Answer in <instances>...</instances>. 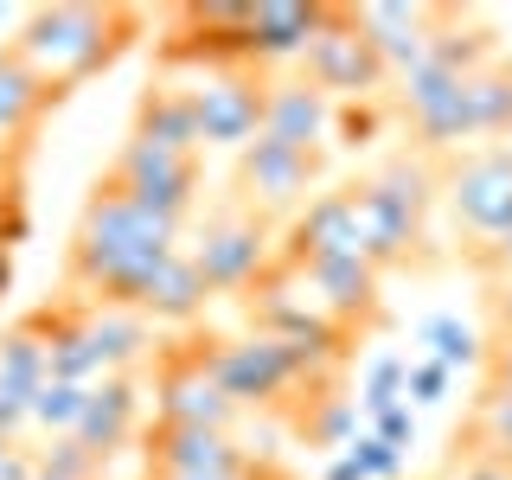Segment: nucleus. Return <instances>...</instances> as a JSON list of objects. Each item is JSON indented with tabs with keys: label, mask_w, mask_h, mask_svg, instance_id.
Here are the masks:
<instances>
[{
	"label": "nucleus",
	"mask_w": 512,
	"mask_h": 480,
	"mask_svg": "<svg viewBox=\"0 0 512 480\" xmlns=\"http://www.w3.org/2000/svg\"><path fill=\"white\" fill-rule=\"evenodd\" d=\"M167 256H180V224L141 212L116 186H96L71 231V288L103 308H135V295Z\"/></svg>",
	"instance_id": "nucleus-1"
},
{
	"label": "nucleus",
	"mask_w": 512,
	"mask_h": 480,
	"mask_svg": "<svg viewBox=\"0 0 512 480\" xmlns=\"http://www.w3.org/2000/svg\"><path fill=\"white\" fill-rule=\"evenodd\" d=\"M135 13L128 7H84V0H64V7H32L20 32H13V58L26 64L52 96L77 90L84 77H96L103 64L122 58V45L135 39Z\"/></svg>",
	"instance_id": "nucleus-2"
},
{
	"label": "nucleus",
	"mask_w": 512,
	"mask_h": 480,
	"mask_svg": "<svg viewBox=\"0 0 512 480\" xmlns=\"http://www.w3.org/2000/svg\"><path fill=\"white\" fill-rule=\"evenodd\" d=\"M429 199H436V173L429 160H384L365 186H352V212H359V250L372 269H391L423 244V218Z\"/></svg>",
	"instance_id": "nucleus-3"
},
{
	"label": "nucleus",
	"mask_w": 512,
	"mask_h": 480,
	"mask_svg": "<svg viewBox=\"0 0 512 480\" xmlns=\"http://www.w3.org/2000/svg\"><path fill=\"white\" fill-rule=\"evenodd\" d=\"M180 90L192 103V122H199V148H237L244 154L263 135V77L250 64H205Z\"/></svg>",
	"instance_id": "nucleus-4"
},
{
	"label": "nucleus",
	"mask_w": 512,
	"mask_h": 480,
	"mask_svg": "<svg viewBox=\"0 0 512 480\" xmlns=\"http://www.w3.org/2000/svg\"><path fill=\"white\" fill-rule=\"evenodd\" d=\"M448 212L474 237V250H493L512 237V148H474L442 173Z\"/></svg>",
	"instance_id": "nucleus-5"
},
{
	"label": "nucleus",
	"mask_w": 512,
	"mask_h": 480,
	"mask_svg": "<svg viewBox=\"0 0 512 480\" xmlns=\"http://www.w3.org/2000/svg\"><path fill=\"white\" fill-rule=\"evenodd\" d=\"M205 359H212V378L224 384V397H231L237 410H269V404H282L288 391L314 384L295 352L282 340H269V333H256V327L244 340H218Z\"/></svg>",
	"instance_id": "nucleus-6"
},
{
	"label": "nucleus",
	"mask_w": 512,
	"mask_h": 480,
	"mask_svg": "<svg viewBox=\"0 0 512 480\" xmlns=\"http://www.w3.org/2000/svg\"><path fill=\"white\" fill-rule=\"evenodd\" d=\"M103 186H116L122 199H135L141 212H154L167 224H186L192 205H199V154H167V148H148V141H122Z\"/></svg>",
	"instance_id": "nucleus-7"
},
{
	"label": "nucleus",
	"mask_w": 512,
	"mask_h": 480,
	"mask_svg": "<svg viewBox=\"0 0 512 480\" xmlns=\"http://www.w3.org/2000/svg\"><path fill=\"white\" fill-rule=\"evenodd\" d=\"M192 269L205 276L212 295H237V288H256L276 269V256H269V224L250 212V205H231V212L205 218L199 244L186 250Z\"/></svg>",
	"instance_id": "nucleus-8"
},
{
	"label": "nucleus",
	"mask_w": 512,
	"mask_h": 480,
	"mask_svg": "<svg viewBox=\"0 0 512 480\" xmlns=\"http://www.w3.org/2000/svg\"><path fill=\"white\" fill-rule=\"evenodd\" d=\"M301 64H308V84L320 96H346V103L378 96V84L391 77L384 58L372 52V39H365L359 20H352V7H327V20H320L314 45L301 52Z\"/></svg>",
	"instance_id": "nucleus-9"
},
{
	"label": "nucleus",
	"mask_w": 512,
	"mask_h": 480,
	"mask_svg": "<svg viewBox=\"0 0 512 480\" xmlns=\"http://www.w3.org/2000/svg\"><path fill=\"white\" fill-rule=\"evenodd\" d=\"M314 160L320 154H301V148H282V141L256 135L244 154H237V192L256 218L263 212H295L314 186Z\"/></svg>",
	"instance_id": "nucleus-10"
},
{
	"label": "nucleus",
	"mask_w": 512,
	"mask_h": 480,
	"mask_svg": "<svg viewBox=\"0 0 512 480\" xmlns=\"http://www.w3.org/2000/svg\"><path fill=\"white\" fill-rule=\"evenodd\" d=\"M205 352L167 359V372H160V423H173V429H224V436H231V423L244 410L224 397V384L212 378V359H205Z\"/></svg>",
	"instance_id": "nucleus-11"
},
{
	"label": "nucleus",
	"mask_w": 512,
	"mask_h": 480,
	"mask_svg": "<svg viewBox=\"0 0 512 480\" xmlns=\"http://www.w3.org/2000/svg\"><path fill=\"white\" fill-rule=\"evenodd\" d=\"M180 39L167 45L173 64H250V7L244 0H212V7H180Z\"/></svg>",
	"instance_id": "nucleus-12"
},
{
	"label": "nucleus",
	"mask_w": 512,
	"mask_h": 480,
	"mask_svg": "<svg viewBox=\"0 0 512 480\" xmlns=\"http://www.w3.org/2000/svg\"><path fill=\"white\" fill-rule=\"evenodd\" d=\"M359 32L372 39V52L384 58V71L410 77L416 64H429V45H436L442 7H404V0H372V7H352Z\"/></svg>",
	"instance_id": "nucleus-13"
},
{
	"label": "nucleus",
	"mask_w": 512,
	"mask_h": 480,
	"mask_svg": "<svg viewBox=\"0 0 512 480\" xmlns=\"http://www.w3.org/2000/svg\"><path fill=\"white\" fill-rule=\"evenodd\" d=\"M263 461H250V448L224 429H148V474H250Z\"/></svg>",
	"instance_id": "nucleus-14"
},
{
	"label": "nucleus",
	"mask_w": 512,
	"mask_h": 480,
	"mask_svg": "<svg viewBox=\"0 0 512 480\" xmlns=\"http://www.w3.org/2000/svg\"><path fill=\"white\" fill-rule=\"evenodd\" d=\"M410 128L423 135V148H455V141H474L468 128V103H461V77L442 71V64H416L397 90Z\"/></svg>",
	"instance_id": "nucleus-15"
},
{
	"label": "nucleus",
	"mask_w": 512,
	"mask_h": 480,
	"mask_svg": "<svg viewBox=\"0 0 512 480\" xmlns=\"http://www.w3.org/2000/svg\"><path fill=\"white\" fill-rule=\"evenodd\" d=\"M333 122H340V103L320 96L308 77H276V84H263V135L269 141L320 154V141L333 135Z\"/></svg>",
	"instance_id": "nucleus-16"
},
{
	"label": "nucleus",
	"mask_w": 512,
	"mask_h": 480,
	"mask_svg": "<svg viewBox=\"0 0 512 480\" xmlns=\"http://www.w3.org/2000/svg\"><path fill=\"white\" fill-rule=\"evenodd\" d=\"M288 263V256H282ZM308 295L320 301V314L352 327V320H372L378 314V269L365 256H314V263H295Z\"/></svg>",
	"instance_id": "nucleus-17"
},
{
	"label": "nucleus",
	"mask_w": 512,
	"mask_h": 480,
	"mask_svg": "<svg viewBox=\"0 0 512 480\" xmlns=\"http://www.w3.org/2000/svg\"><path fill=\"white\" fill-rule=\"evenodd\" d=\"M314 256H365L359 250V212H352V186L346 192H320L301 205L295 231H288V263H314Z\"/></svg>",
	"instance_id": "nucleus-18"
},
{
	"label": "nucleus",
	"mask_w": 512,
	"mask_h": 480,
	"mask_svg": "<svg viewBox=\"0 0 512 480\" xmlns=\"http://www.w3.org/2000/svg\"><path fill=\"white\" fill-rule=\"evenodd\" d=\"M135 429H141V391H135V378H103V384H90L84 416H77L71 436L84 442L96 461H109L116 448L135 442Z\"/></svg>",
	"instance_id": "nucleus-19"
},
{
	"label": "nucleus",
	"mask_w": 512,
	"mask_h": 480,
	"mask_svg": "<svg viewBox=\"0 0 512 480\" xmlns=\"http://www.w3.org/2000/svg\"><path fill=\"white\" fill-rule=\"evenodd\" d=\"M327 7H301V0H256L250 7V64H295L314 45Z\"/></svg>",
	"instance_id": "nucleus-20"
},
{
	"label": "nucleus",
	"mask_w": 512,
	"mask_h": 480,
	"mask_svg": "<svg viewBox=\"0 0 512 480\" xmlns=\"http://www.w3.org/2000/svg\"><path fill=\"white\" fill-rule=\"evenodd\" d=\"M128 141H148V148H167V154H199V122H192L186 90L180 84H154L135 103V128H128Z\"/></svg>",
	"instance_id": "nucleus-21"
},
{
	"label": "nucleus",
	"mask_w": 512,
	"mask_h": 480,
	"mask_svg": "<svg viewBox=\"0 0 512 480\" xmlns=\"http://www.w3.org/2000/svg\"><path fill=\"white\" fill-rule=\"evenodd\" d=\"M205 301H212V288H205V276L192 269V256L180 250V256H167V263L148 276V288L135 295V314L141 320H173V327H180V320H192Z\"/></svg>",
	"instance_id": "nucleus-22"
},
{
	"label": "nucleus",
	"mask_w": 512,
	"mask_h": 480,
	"mask_svg": "<svg viewBox=\"0 0 512 480\" xmlns=\"http://www.w3.org/2000/svg\"><path fill=\"white\" fill-rule=\"evenodd\" d=\"M84 333H90V352H96V365H103V378H128V365L148 352V320L135 308L84 301Z\"/></svg>",
	"instance_id": "nucleus-23"
},
{
	"label": "nucleus",
	"mask_w": 512,
	"mask_h": 480,
	"mask_svg": "<svg viewBox=\"0 0 512 480\" xmlns=\"http://www.w3.org/2000/svg\"><path fill=\"white\" fill-rule=\"evenodd\" d=\"M52 103H58V96L45 90L20 58L0 64V141H20V148H26V135L45 122V109H52Z\"/></svg>",
	"instance_id": "nucleus-24"
},
{
	"label": "nucleus",
	"mask_w": 512,
	"mask_h": 480,
	"mask_svg": "<svg viewBox=\"0 0 512 480\" xmlns=\"http://www.w3.org/2000/svg\"><path fill=\"white\" fill-rule=\"evenodd\" d=\"M461 103H468V128L474 135H506L512 128V64L493 58L474 77H461Z\"/></svg>",
	"instance_id": "nucleus-25"
},
{
	"label": "nucleus",
	"mask_w": 512,
	"mask_h": 480,
	"mask_svg": "<svg viewBox=\"0 0 512 480\" xmlns=\"http://www.w3.org/2000/svg\"><path fill=\"white\" fill-rule=\"evenodd\" d=\"M45 378H52V352H45L39 320H20V327L0 333V384L20 391V397H32Z\"/></svg>",
	"instance_id": "nucleus-26"
},
{
	"label": "nucleus",
	"mask_w": 512,
	"mask_h": 480,
	"mask_svg": "<svg viewBox=\"0 0 512 480\" xmlns=\"http://www.w3.org/2000/svg\"><path fill=\"white\" fill-rule=\"evenodd\" d=\"M493 58H500V39H493L487 26L455 20V13L442 7V26H436V45H429V64H442V71H455V77H474L480 64H493Z\"/></svg>",
	"instance_id": "nucleus-27"
},
{
	"label": "nucleus",
	"mask_w": 512,
	"mask_h": 480,
	"mask_svg": "<svg viewBox=\"0 0 512 480\" xmlns=\"http://www.w3.org/2000/svg\"><path fill=\"white\" fill-rule=\"evenodd\" d=\"M109 461H96L77 436H45L32 448V480H103Z\"/></svg>",
	"instance_id": "nucleus-28"
},
{
	"label": "nucleus",
	"mask_w": 512,
	"mask_h": 480,
	"mask_svg": "<svg viewBox=\"0 0 512 480\" xmlns=\"http://www.w3.org/2000/svg\"><path fill=\"white\" fill-rule=\"evenodd\" d=\"M84 384H64V378H45L39 391H32V429L39 436H71L77 416H84Z\"/></svg>",
	"instance_id": "nucleus-29"
},
{
	"label": "nucleus",
	"mask_w": 512,
	"mask_h": 480,
	"mask_svg": "<svg viewBox=\"0 0 512 480\" xmlns=\"http://www.w3.org/2000/svg\"><path fill=\"white\" fill-rule=\"evenodd\" d=\"M423 346H429V359L436 365H480V333L468 327V320H455V314H429L423 320Z\"/></svg>",
	"instance_id": "nucleus-30"
},
{
	"label": "nucleus",
	"mask_w": 512,
	"mask_h": 480,
	"mask_svg": "<svg viewBox=\"0 0 512 480\" xmlns=\"http://www.w3.org/2000/svg\"><path fill=\"white\" fill-rule=\"evenodd\" d=\"M468 442L487 448V455H512V391L487 384L474 404V423H468Z\"/></svg>",
	"instance_id": "nucleus-31"
},
{
	"label": "nucleus",
	"mask_w": 512,
	"mask_h": 480,
	"mask_svg": "<svg viewBox=\"0 0 512 480\" xmlns=\"http://www.w3.org/2000/svg\"><path fill=\"white\" fill-rule=\"evenodd\" d=\"M327 474L333 480H397V474H404V455H397L391 442H378V436H359Z\"/></svg>",
	"instance_id": "nucleus-32"
},
{
	"label": "nucleus",
	"mask_w": 512,
	"mask_h": 480,
	"mask_svg": "<svg viewBox=\"0 0 512 480\" xmlns=\"http://www.w3.org/2000/svg\"><path fill=\"white\" fill-rule=\"evenodd\" d=\"M404 378H410V359H397V352H378L372 365H365V384H359V410H391L404 404Z\"/></svg>",
	"instance_id": "nucleus-33"
},
{
	"label": "nucleus",
	"mask_w": 512,
	"mask_h": 480,
	"mask_svg": "<svg viewBox=\"0 0 512 480\" xmlns=\"http://www.w3.org/2000/svg\"><path fill=\"white\" fill-rule=\"evenodd\" d=\"M308 442H320V448L359 442V397H320V410L308 416Z\"/></svg>",
	"instance_id": "nucleus-34"
},
{
	"label": "nucleus",
	"mask_w": 512,
	"mask_h": 480,
	"mask_svg": "<svg viewBox=\"0 0 512 480\" xmlns=\"http://www.w3.org/2000/svg\"><path fill=\"white\" fill-rule=\"evenodd\" d=\"M442 397H448V365H436V359H410L404 404H410V410H429V404H442Z\"/></svg>",
	"instance_id": "nucleus-35"
},
{
	"label": "nucleus",
	"mask_w": 512,
	"mask_h": 480,
	"mask_svg": "<svg viewBox=\"0 0 512 480\" xmlns=\"http://www.w3.org/2000/svg\"><path fill=\"white\" fill-rule=\"evenodd\" d=\"M372 436H378V442H391L397 455H404V448H416V410H410V404L378 410V416H372Z\"/></svg>",
	"instance_id": "nucleus-36"
},
{
	"label": "nucleus",
	"mask_w": 512,
	"mask_h": 480,
	"mask_svg": "<svg viewBox=\"0 0 512 480\" xmlns=\"http://www.w3.org/2000/svg\"><path fill=\"white\" fill-rule=\"evenodd\" d=\"M455 480H512V461L487 455V448H468V455L455 461Z\"/></svg>",
	"instance_id": "nucleus-37"
},
{
	"label": "nucleus",
	"mask_w": 512,
	"mask_h": 480,
	"mask_svg": "<svg viewBox=\"0 0 512 480\" xmlns=\"http://www.w3.org/2000/svg\"><path fill=\"white\" fill-rule=\"evenodd\" d=\"M26 429H32V397H20V391H7V384H0V436L20 442Z\"/></svg>",
	"instance_id": "nucleus-38"
},
{
	"label": "nucleus",
	"mask_w": 512,
	"mask_h": 480,
	"mask_svg": "<svg viewBox=\"0 0 512 480\" xmlns=\"http://www.w3.org/2000/svg\"><path fill=\"white\" fill-rule=\"evenodd\" d=\"M0 480H32V448L0 436Z\"/></svg>",
	"instance_id": "nucleus-39"
},
{
	"label": "nucleus",
	"mask_w": 512,
	"mask_h": 480,
	"mask_svg": "<svg viewBox=\"0 0 512 480\" xmlns=\"http://www.w3.org/2000/svg\"><path fill=\"white\" fill-rule=\"evenodd\" d=\"M487 372H493V384H500V391H512V333L500 346H493V359H487Z\"/></svg>",
	"instance_id": "nucleus-40"
},
{
	"label": "nucleus",
	"mask_w": 512,
	"mask_h": 480,
	"mask_svg": "<svg viewBox=\"0 0 512 480\" xmlns=\"http://www.w3.org/2000/svg\"><path fill=\"white\" fill-rule=\"evenodd\" d=\"M148 480H282L276 468H250V474H148Z\"/></svg>",
	"instance_id": "nucleus-41"
},
{
	"label": "nucleus",
	"mask_w": 512,
	"mask_h": 480,
	"mask_svg": "<svg viewBox=\"0 0 512 480\" xmlns=\"http://www.w3.org/2000/svg\"><path fill=\"white\" fill-rule=\"evenodd\" d=\"M480 263H487V269H500V276H512V237H500L493 250H480Z\"/></svg>",
	"instance_id": "nucleus-42"
},
{
	"label": "nucleus",
	"mask_w": 512,
	"mask_h": 480,
	"mask_svg": "<svg viewBox=\"0 0 512 480\" xmlns=\"http://www.w3.org/2000/svg\"><path fill=\"white\" fill-rule=\"evenodd\" d=\"M500 327H506V333H512V276H506V282H500Z\"/></svg>",
	"instance_id": "nucleus-43"
},
{
	"label": "nucleus",
	"mask_w": 512,
	"mask_h": 480,
	"mask_svg": "<svg viewBox=\"0 0 512 480\" xmlns=\"http://www.w3.org/2000/svg\"><path fill=\"white\" fill-rule=\"evenodd\" d=\"M7 282H13V256L0 250V295H7Z\"/></svg>",
	"instance_id": "nucleus-44"
},
{
	"label": "nucleus",
	"mask_w": 512,
	"mask_h": 480,
	"mask_svg": "<svg viewBox=\"0 0 512 480\" xmlns=\"http://www.w3.org/2000/svg\"><path fill=\"white\" fill-rule=\"evenodd\" d=\"M320 480H333V474H320Z\"/></svg>",
	"instance_id": "nucleus-45"
},
{
	"label": "nucleus",
	"mask_w": 512,
	"mask_h": 480,
	"mask_svg": "<svg viewBox=\"0 0 512 480\" xmlns=\"http://www.w3.org/2000/svg\"><path fill=\"white\" fill-rule=\"evenodd\" d=\"M13 148H20V141H13Z\"/></svg>",
	"instance_id": "nucleus-46"
},
{
	"label": "nucleus",
	"mask_w": 512,
	"mask_h": 480,
	"mask_svg": "<svg viewBox=\"0 0 512 480\" xmlns=\"http://www.w3.org/2000/svg\"><path fill=\"white\" fill-rule=\"evenodd\" d=\"M506 461H512V455H506Z\"/></svg>",
	"instance_id": "nucleus-47"
}]
</instances>
